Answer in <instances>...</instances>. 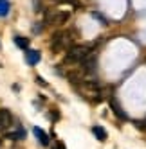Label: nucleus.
Wrapping results in <instances>:
<instances>
[{"label":"nucleus","instance_id":"nucleus-1","mask_svg":"<svg viewBox=\"0 0 146 149\" xmlns=\"http://www.w3.org/2000/svg\"><path fill=\"white\" fill-rule=\"evenodd\" d=\"M90 54L88 47H83V45H74L67 50V56H65V63H81L87 56Z\"/></svg>","mask_w":146,"mask_h":149},{"label":"nucleus","instance_id":"nucleus-2","mask_svg":"<svg viewBox=\"0 0 146 149\" xmlns=\"http://www.w3.org/2000/svg\"><path fill=\"white\" fill-rule=\"evenodd\" d=\"M67 38H69L67 33H56L53 41H51V49L53 50H61L63 47H67Z\"/></svg>","mask_w":146,"mask_h":149},{"label":"nucleus","instance_id":"nucleus-3","mask_svg":"<svg viewBox=\"0 0 146 149\" xmlns=\"http://www.w3.org/2000/svg\"><path fill=\"white\" fill-rule=\"evenodd\" d=\"M11 124H13V115H11V111H9L7 108H2V110H0V131L7 130Z\"/></svg>","mask_w":146,"mask_h":149},{"label":"nucleus","instance_id":"nucleus-4","mask_svg":"<svg viewBox=\"0 0 146 149\" xmlns=\"http://www.w3.org/2000/svg\"><path fill=\"white\" fill-rule=\"evenodd\" d=\"M79 65H81V70L83 72H87V74H90V72H94V70H96V65H98V59L96 58H94L92 54H88L85 59H83L81 63H79Z\"/></svg>","mask_w":146,"mask_h":149},{"label":"nucleus","instance_id":"nucleus-5","mask_svg":"<svg viewBox=\"0 0 146 149\" xmlns=\"http://www.w3.org/2000/svg\"><path fill=\"white\" fill-rule=\"evenodd\" d=\"M40 59H41V54L38 50H27L25 52V61L29 63V65H36Z\"/></svg>","mask_w":146,"mask_h":149},{"label":"nucleus","instance_id":"nucleus-6","mask_svg":"<svg viewBox=\"0 0 146 149\" xmlns=\"http://www.w3.org/2000/svg\"><path fill=\"white\" fill-rule=\"evenodd\" d=\"M110 108H112V111L117 115V119H121V120H124L126 119V115H124V111L121 110V106H119V102L116 101V99H110Z\"/></svg>","mask_w":146,"mask_h":149},{"label":"nucleus","instance_id":"nucleus-7","mask_svg":"<svg viewBox=\"0 0 146 149\" xmlns=\"http://www.w3.org/2000/svg\"><path fill=\"white\" fill-rule=\"evenodd\" d=\"M92 133L96 135V138H98L99 142H105L107 140V131H105V127H103V126H94L92 127Z\"/></svg>","mask_w":146,"mask_h":149},{"label":"nucleus","instance_id":"nucleus-8","mask_svg":"<svg viewBox=\"0 0 146 149\" xmlns=\"http://www.w3.org/2000/svg\"><path fill=\"white\" fill-rule=\"evenodd\" d=\"M33 133L38 136V140H40V144H41V146H47V144H49V136H47V133L41 130V127H34Z\"/></svg>","mask_w":146,"mask_h":149},{"label":"nucleus","instance_id":"nucleus-9","mask_svg":"<svg viewBox=\"0 0 146 149\" xmlns=\"http://www.w3.org/2000/svg\"><path fill=\"white\" fill-rule=\"evenodd\" d=\"M15 45L27 50L29 49V38H24V36H15Z\"/></svg>","mask_w":146,"mask_h":149},{"label":"nucleus","instance_id":"nucleus-10","mask_svg":"<svg viewBox=\"0 0 146 149\" xmlns=\"http://www.w3.org/2000/svg\"><path fill=\"white\" fill-rule=\"evenodd\" d=\"M9 9H11L9 0H0V18L7 16V15H9Z\"/></svg>","mask_w":146,"mask_h":149},{"label":"nucleus","instance_id":"nucleus-11","mask_svg":"<svg viewBox=\"0 0 146 149\" xmlns=\"http://www.w3.org/2000/svg\"><path fill=\"white\" fill-rule=\"evenodd\" d=\"M7 138H11V140H22V138H25V131L18 130V131H13V133H7Z\"/></svg>","mask_w":146,"mask_h":149},{"label":"nucleus","instance_id":"nucleus-12","mask_svg":"<svg viewBox=\"0 0 146 149\" xmlns=\"http://www.w3.org/2000/svg\"><path fill=\"white\" fill-rule=\"evenodd\" d=\"M67 20H69V13H58L56 15V22L58 24H65Z\"/></svg>","mask_w":146,"mask_h":149},{"label":"nucleus","instance_id":"nucleus-13","mask_svg":"<svg viewBox=\"0 0 146 149\" xmlns=\"http://www.w3.org/2000/svg\"><path fill=\"white\" fill-rule=\"evenodd\" d=\"M53 149H67V147H65V144H63V142H56V146H54Z\"/></svg>","mask_w":146,"mask_h":149},{"label":"nucleus","instance_id":"nucleus-14","mask_svg":"<svg viewBox=\"0 0 146 149\" xmlns=\"http://www.w3.org/2000/svg\"><path fill=\"white\" fill-rule=\"evenodd\" d=\"M0 146H2V140H0Z\"/></svg>","mask_w":146,"mask_h":149}]
</instances>
